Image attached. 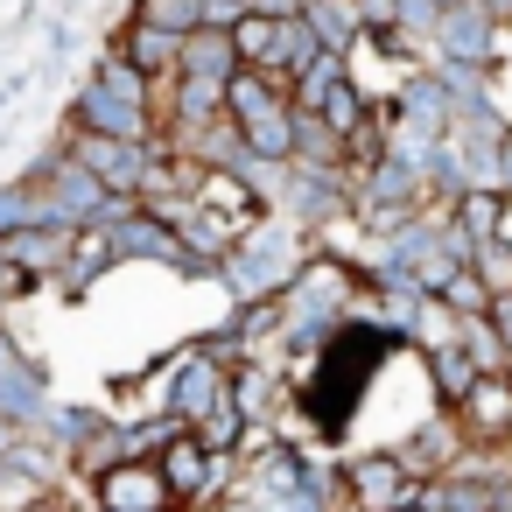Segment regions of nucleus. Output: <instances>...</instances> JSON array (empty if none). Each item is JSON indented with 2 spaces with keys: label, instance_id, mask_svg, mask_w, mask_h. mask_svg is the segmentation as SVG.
I'll return each mask as SVG.
<instances>
[{
  "label": "nucleus",
  "instance_id": "nucleus-1",
  "mask_svg": "<svg viewBox=\"0 0 512 512\" xmlns=\"http://www.w3.org/2000/svg\"><path fill=\"white\" fill-rule=\"evenodd\" d=\"M162 477H148V470H134V477H106V505L113 512H162Z\"/></svg>",
  "mask_w": 512,
  "mask_h": 512
}]
</instances>
